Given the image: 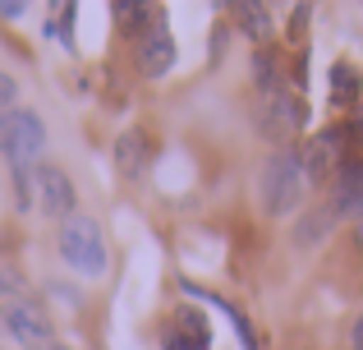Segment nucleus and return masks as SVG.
Masks as SVG:
<instances>
[{"mask_svg":"<svg viewBox=\"0 0 363 350\" xmlns=\"http://www.w3.org/2000/svg\"><path fill=\"white\" fill-rule=\"evenodd\" d=\"M60 258L69 263L79 277H106L111 268V249H106V235H101V222L88 212H74L69 222H60Z\"/></svg>","mask_w":363,"mask_h":350,"instance_id":"obj_1","label":"nucleus"},{"mask_svg":"<svg viewBox=\"0 0 363 350\" xmlns=\"http://www.w3.org/2000/svg\"><path fill=\"white\" fill-rule=\"evenodd\" d=\"M257 185H262V207L272 217L294 212V207L303 203V189H308V180H303V162H299V148H276V153L262 162Z\"/></svg>","mask_w":363,"mask_h":350,"instance_id":"obj_2","label":"nucleus"},{"mask_svg":"<svg viewBox=\"0 0 363 350\" xmlns=\"http://www.w3.org/2000/svg\"><path fill=\"white\" fill-rule=\"evenodd\" d=\"M0 153H5L9 171H33L42 166L46 153V120L28 106H14L5 116V129H0Z\"/></svg>","mask_w":363,"mask_h":350,"instance_id":"obj_3","label":"nucleus"},{"mask_svg":"<svg viewBox=\"0 0 363 350\" xmlns=\"http://www.w3.org/2000/svg\"><path fill=\"white\" fill-rule=\"evenodd\" d=\"M0 323H5V332L23 350H55V323L37 300H28V295L9 300V305L0 309Z\"/></svg>","mask_w":363,"mask_h":350,"instance_id":"obj_4","label":"nucleus"},{"mask_svg":"<svg viewBox=\"0 0 363 350\" xmlns=\"http://www.w3.org/2000/svg\"><path fill=\"white\" fill-rule=\"evenodd\" d=\"M33 175H37V207H42L46 217H55V222H69V217L79 212V189L65 175V166L42 162Z\"/></svg>","mask_w":363,"mask_h":350,"instance_id":"obj_5","label":"nucleus"},{"mask_svg":"<svg viewBox=\"0 0 363 350\" xmlns=\"http://www.w3.org/2000/svg\"><path fill=\"white\" fill-rule=\"evenodd\" d=\"M161 346L166 350H212V323L198 309H175L161 327Z\"/></svg>","mask_w":363,"mask_h":350,"instance_id":"obj_6","label":"nucleus"},{"mask_svg":"<svg viewBox=\"0 0 363 350\" xmlns=\"http://www.w3.org/2000/svg\"><path fill=\"white\" fill-rule=\"evenodd\" d=\"M303 125H308V106H303L299 97H290V92H281V97H272L262 106V134L272 138V143L290 148V138L299 134Z\"/></svg>","mask_w":363,"mask_h":350,"instance_id":"obj_7","label":"nucleus"},{"mask_svg":"<svg viewBox=\"0 0 363 350\" xmlns=\"http://www.w3.org/2000/svg\"><path fill=\"white\" fill-rule=\"evenodd\" d=\"M175 60H179L175 37H170L161 23H152L147 33H143V42H138V74L143 79H161V74L175 70Z\"/></svg>","mask_w":363,"mask_h":350,"instance_id":"obj_8","label":"nucleus"},{"mask_svg":"<svg viewBox=\"0 0 363 350\" xmlns=\"http://www.w3.org/2000/svg\"><path fill=\"white\" fill-rule=\"evenodd\" d=\"M152 162V134L147 129H124L116 138V171L124 180H138Z\"/></svg>","mask_w":363,"mask_h":350,"instance_id":"obj_9","label":"nucleus"},{"mask_svg":"<svg viewBox=\"0 0 363 350\" xmlns=\"http://www.w3.org/2000/svg\"><path fill=\"white\" fill-rule=\"evenodd\" d=\"M253 79H257V92H262L267 102L285 92V74H281L276 51H267V46H257V51H253Z\"/></svg>","mask_w":363,"mask_h":350,"instance_id":"obj_10","label":"nucleus"},{"mask_svg":"<svg viewBox=\"0 0 363 350\" xmlns=\"http://www.w3.org/2000/svg\"><path fill=\"white\" fill-rule=\"evenodd\" d=\"M331 226H336V217H331L327 207H313V212H303L299 226H294V244H299V249H313V244H322L331 235Z\"/></svg>","mask_w":363,"mask_h":350,"instance_id":"obj_11","label":"nucleus"},{"mask_svg":"<svg viewBox=\"0 0 363 350\" xmlns=\"http://www.w3.org/2000/svg\"><path fill=\"white\" fill-rule=\"evenodd\" d=\"M331 102H340V106H354L359 102V92H363V79H359V70L354 65H345V60H336L331 65Z\"/></svg>","mask_w":363,"mask_h":350,"instance_id":"obj_12","label":"nucleus"},{"mask_svg":"<svg viewBox=\"0 0 363 350\" xmlns=\"http://www.w3.org/2000/svg\"><path fill=\"white\" fill-rule=\"evenodd\" d=\"M235 18H240V33L248 42L262 46L267 37H272V14H267V5H257V0H248V5H235Z\"/></svg>","mask_w":363,"mask_h":350,"instance_id":"obj_13","label":"nucleus"},{"mask_svg":"<svg viewBox=\"0 0 363 350\" xmlns=\"http://www.w3.org/2000/svg\"><path fill=\"white\" fill-rule=\"evenodd\" d=\"M23 290H28V281H23V272L14 268L9 258H0V300H23Z\"/></svg>","mask_w":363,"mask_h":350,"instance_id":"obj_14","label":"nucleus"},{"mask_svg":"<svg viewBox=\"0 0 363 350\" xmlns=\"http://www.w3.org/2000/svg\"><path fill=\"white\" fill-rule=\"evenodd\" d=\"M111 14L120 18V28H124V33H138V28H143V18H152V9H147V5H129V0H124V5L111 9Z\"/></svg>","mask_w":363,"mask_h":350,"instance_id":"obj_15","label":"nucleus"},{"mask_svg":"<svg viewBox=\"0 0 363 350\" xmlns=\"http://www.w3.org/2000/svg\"><path fill=\"white\" fill-rule=\"evenodd\" d=\"M14 102H18V83L9 79V74H0V116H9Z\"/></svg>","mask_w":363,"mask_h":350,"instance_id":"obj_16","label":"nucleus"},{"mask_svg":"<svg viewBox=\"0 0 363 350\" xmlns=\"http://www.w3.org/2000/svg\"><path fill=\"white\" fill-rule=\"evenodd\" d=\"M28 5H0V18H23Z\"/></svg>","mask_w":363,"mask_h":350,"instance_id":"obj_17","label":"nucleus"},{"mask_svg":"<svg viewBox=\"0 0 363 350\" xmlns=\"http://www.w3.org/2000/svg\"><path fill=\"white\" fill-rule=\"evenodd\" d=\"M350 346H354V350H363V318L354 323V332H350Z\"/></svg>","mask_w":363,"mask_h":350,"instance_id":"obj_18","label":"nucleus"},{"mask_svg":"<svg viewBox=\"0 0 363 350\" xmlns=\"http://www.w3.org/2000/svg\"><path fill=\"white\" fill-rule=\"evenodd\" d=\"M359 244H363V217H359Z\"/></svg>","mask_w":363,"mask_h":350,"instance_id":"obj_19","label":"nucleus"},{"mask_svg":"<svg viewBox=\"0 0 363 350\" xmlns=\"http://www.w3.org/2000/svg\"><path fill=\"white\" fill-rule=\"evenodd\" d=\"M354 129H363V116H359V120H354Z\"/></svg>","mask_w":363,"mask_h":350,"instance_id":"obj_20","label":"nucleus"},{"mask_svg":"<svg viewBox=\"0 0 363 350\" xmlns=\"http://www.w3.org/2000/svg\"><path fill=\"white\" fill-rule=\"evenodd\" d=\"M55 350H69V346H60V341H55Z\"/></svg>","mask_w":363,"mask_h":350,"instance_id":"obj_21","label":"nucleus"},{"mask_svg":"<svg viewBox=\"0 0 363 350\" xmlns=\"http://www.w3.org/2000/svg\"><path fill=\"white\" fill-rule=\"evenodd\" d=\"M359 217H363V198H359Z\"/></svg>","mask_w":363,"mask_h":350,"instance_id":"obj_22","label":"nucleus"},{"mask_svg":"<svg viewBox=\"0 0 363 350\" xmlns=\"http://www.w3.org/2000/svg\"><path fill=\"white\" fill-rule=\"evenodd\" d=\"M0 350H5V346H0Z\"/></svg>","mask_w":363,"mask_h":350,"instance_id":"obj_23","label":"nucleus"}]
</instances>
